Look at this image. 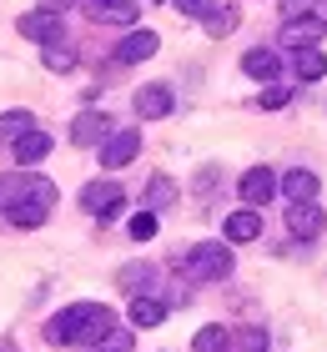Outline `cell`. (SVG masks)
Wrapping results in <instances>:
<instances>
[{
  "label": "cell",
  "mask_w": 327,
  "mask_h": 352,
  "mask_svg": "<svg viewBox=\"0 0 327 352\" xmlns=\"http://www.w3.org/2000/svg\"><path fill=\"white\" fill-rule=\"evenodd\" d=\"M287 10H292V15H302V10H307V0H287Z\"/></svg>",
  "instance_id": "obj_32"
},
{
  "label": "cell",
  "mask_w": 327,
  "mask_h": 352,
  "mask_svg": "<svg viewBox=\"0 0 327 352\" xmlns=\"http://www.w3.org/2000/svg\"><path fill=\"white\" fill-rule=\"evenodd\" d=\"M237 191H242V201H247V206H267V201L277 197V176H272L267 166H252V171L237 182Z\"/></svg>",
  "instance_id": "obj_9"
},
{
  "label": "cell",
  "mask_w": 327,
  "mask_h": 352,
  "mask_svg": "<svg viewBox=\"0 0 327 352\" xmlns=\"http://www.w3.org/2000/svg\"><path fill=\"white\" fill-rule=\"evenodd\" d=\"M25 131H36V116H30V111H6V116H0V141H15Z\"/></svg>",
  "instance_id": "obj_23"
},
{
  "label": "cell",
  "mask_w": 327,
  "mask_h": 352,
  "mask_svg": "<svg viewBox=\"0 0 327 352\" xmlns=\"http://www.w3.org/2000/svg\"><path fill=\"white\" fill-rule=\"evenodd\" d=\"M45 156H51V136H45V131L15 136V162H21V166H36V162H45Z\"/></svg>",
  "instance_id": "obj_16"
},
{
  "label": "cell",
  "mask_w": 327,
  "mask_h": 352,
  "mask_svg": "<svg viewBox=\"0 0 327 352\" xmlns=\"http://www.w3.org/2000/svg\"><path fill=\"white\" fill-rule=\"evenodd\" d=\"M0 352H15V347H10V342H0Z\"/></svg>",
  "instance_id": "obj_33"
},
{
  "label": "cell",
  "mask_w": 327,
  "mask_h": 352,
  "mask_svg": "<svg viewBox=\"0 0 327 352\" xmlns=\"http://www.w3.org/2000/svg\"><path fill=\"white\" fill-rule=\"evenodd\" d=\"M191 352H226V327H202L196 332Z\"/></svg>",
  "instance_id": "obj_25"
},
{
  "label": "cell",
  "mask_w": 327,
  "mask_h": 352,
  "mask_svg": "<svg viewBox=\"0 0 327 352\" xmlns=\"http://www.w3.org/2000/svg\"><path fill=\"white\" fill-rule=\"evenodd\" d=\"M176 267L187 272L196 282H222L226 272H232V247H217V242H202V247H187Z\"/></svg>",
  "instance_id": "obj_3"
},
{
  "label": "cell",
  "mask_w": 327,
  "mask_h": 352,
  "mask_svg": "<svg viewBox=\"0 0 327 352\" xmlns=\"http://www.w3.org/2000/svg\"><path fill=\"white\" fill-rule=\"evenodd\" d=\"M41 60H45V71L65 76V71L76 66V51H71V45H65V41H51V45H45V51H41Z\"/></svg>",
  "instance_id": "obj_21"
},
{
  "label": "cell",
  "mask_w": 327,
  "mask_h": 352,
  "mask_svg": "<svg viewBox=\"0 0 327 352\" xmlns=\"http://www.w3.org/2000/svg\"><path fill=\"white\" fill-rule=\"evenodd\" d=\"M91 352H131V327H111L106 338H96Z\"/></svg>",
  "instance_id": "obj_24"
},
{
  "label": "cell",
  "mask_w": 327,
  "mask_h": 352,
  "mask_svg": "<svg viewBox=\"0 0 327 352\" xmlns=\"http://www.w3.org/2000/svg\"><path fill=\"white\" fill-rule=\"evenodd\" d=\"M131 236H136V242H151V236H156V212L131 217Z\"/></svg>",
  "instance_id": "obj_28"
},
{
  "label": "cell",
  "mask_w": 327,
  "mask_h": 352,
  "mask_svg": "<svg viewBox=\"0 0 327 352\" xmlns=\"http://www.w3.org/2000/svg\"><path fill=\"white\" fill-rule=\"evenodd\" d=\"M156 45H161V36L156 30H131V36L116 45V60L121 66H136V60H151L156 56Z\"/></svg>",
  "instance_id": "obj_11"
},
{
  "label": "cell",
  "mask_w": 327,
  "mask_h": 352,
  "mask_svg": "<svg viewBox=\"0 0 327 352\" xmlns=\"http://www.w3.org/2000/svg\"><path fill=\"white\" fill-rule=\"evenodd\" d=\"M287 232L297 236V242H317V232H322V206L292 201V206H287Z\"/></svg>",
  "instance_id": "obj_8"
},
{
  "label": "cell",
  "mask_w": 327,
  "mask_h": 352,
  "mask_svg": "<svg viewBox=\"0 0 327 352\" xmlns=\"http://www.w3.org/2000/svg\"><path fill=\"white\" fill-rule=\"evenodd\" d=\"M136 151H141V131H111L106 141H101V166L106 171H116V166H131L136 162Z\"/></svg>",
  "instance_id": "obj_6"
},
{
  "label": "cell",
  "mask_w": 327,
  "mask_h": 352,
  "mask_svg": "<svg viewBox=\"0 0 327 352\" xmlns=\"http://www.w3.org/2000/svg\"><path fill=\"white\" fill-rule=\"evenodd\" d=\"M156 282V267L151 262H126L121 272H116V287L121 292H131V297H146V287Z\"/></svg>",
  "instance_id": "obj_13"
},
{
  "label": "cell",
  "mask_w": 327,
  "mask_h": 352,
  "mask_svg": "<svg viewBox=\"0 0 327 352\" xmlns=\"http://www.w3.org/2000/svg\"><path fill=\"white\" fill-rule=\"evenodd\" d=\"M176 201V182H167V176H156L151 191H146V206H171Z\"/></svg>",
  "instance_id": "obj_27"
},
{
  "label": "cell",
  "mask_w": 327,
  "mask_h": 352,
  "mask_svg": "<svg viewBox=\"0 0 327 352\" xmlns=\"http://www.w3.org/2000/svg\"><path fill=\"white\" fill-rule=\"evenodd\" d=\"M15 30H21L25 41H41V45L65 41V21H61V15H51V10H30V15H21V21H15Z\"/></svg>",
  "instance_id": "obj_7"
},
{
  "label": "cell",
  "mask_w": 327,
  "mask_h": 352,
  "mask_svg": "<svg viewBox=\"0 0 327 352\" xmlns=\"http://www.w3.org/2000/svg\"><path fill=\"white\" fill-rule=\"evenodd\" d=\"M292 66H297V76H302V81H317V76H327V56L317 51V45H307V51H297V56H292Z\"/></svg>",
  "instance_id": "obj_20"
},
{
  "label": "cell",
  "mask_w": 327,
  "mask_h": 352,
  "mask_svg": "<svg viewBox=\"0 0 327 352\" xmlns=\"http://www.w3.org/2000/svg\"><path fill=\"white\" fill-rule=\"evenodd\" d=\"M182 15H191V21H207V10H211V0H171Z\"/></svg>",
  "instance_id": "obj_30"
},
{
  "label": "cell",
  "mask_w": 327,
  "mask_h": 352,
  "mask_svg": "<svg viewBox=\"0 0 327 352\" xmlns=\"http://www.w3.org/2000/svg\"><path fill=\"white\" fill-rule=\"evenodd\" d=\"M252 236H262V217L252 206H242V212L226 217V242H252Z\"/></svg>",
  "instance_id": "obj_17"
},
{
  "label": "cell",
  "mask_w": 327,
  "mask_h": 352,
  "mask_svg": "<svg viewBox=\"0 0 327 352\" xmlns=\"http://www.w3.org/2000/svg\"><path fill=\"white\" fill-rule=\"evenodd\" d=\"M161 317H167V302H156V297H131V327H161Z\"/></svg>",
  "instance_id": "obj_19"
},
{
  "label": "cell",
  "mask_w": 327,
  "mask_h": 352,
  "mask_svg": "<svg viewBox=\"0 0 327 352\" xmlns=\"http://www.w3.org/2000/svg\"><path fill=\"white\" fill-rule=\"evenodd\" d=\"M226 352H267V327H242L237 338H226Z\"/></svg>",
  "instance_id": "obj_22"
},
{
  "label": "cell",
  "mask_w": 327,
  "mask_h": 352,
  "mask_svg": "<svg viewBox=\"0 0 327 352\" xmlns=\"http://www.w3.org/2000/svg\"><path fill=\"white\" fill-rule=\"evenodd\" d=\"M242 71H247L252 81H277V76H282V56L277 51H247L242 56Z\"/></svg>",
  "instance_id": "obj_15"
},
{
  "label": "cell",
  "mask_w": 327,
  "mask_h": 352,
  "mask_svg": "<svg viewBox=\"0 0 327 352\" xmlns=\"http://www.w3.org/2000/svg\"><path fill=\"white\" fill-rule=\"evenodd\" d=\"M71 6H76V0H41V10H51V15H65Z\"/></svg>",
  "instance_id": "obj_31"
},
{
  "label": "cell",
  "mask_w": 327,
  "mask_h": 352,
  "mask_svg": "<svg viewBox=\"0 0 327 352\" xmlns=\"http://www.w3.org/2000/svg\"><path fill=\"white\" fill-rule=\"evenodd\" d=\"M56 206V186L36 171H10L0 176V212H6L10 227H45Z\"/></svg>",
  "instance_id": "obj_1"
},
{
  "label": "cell",
  "mask_w": 327,
  "mask_h": 352,
  "mask_svg": "<svg viewBox=\"0 0 327 352\" xmlns=\"http://www.w3.org/2000/svg\"><path fill=\"white\" fill-rule=\"evenodd\" d=\"M237 30V10H207V36H232Z\"/></svg>",
  "instance_id": "obj_26"
},
{
  "label": "cell",
  "mask_w": 327,
  "mask_h": 352,
  "mask_svg": "<svg viewBox=\"0 0 327 352\" xmlns=\"http://www.w3.org/2000/svg\"><path fill=\"white\" fill-rule=\"evenodd\" d=\"M111 327H116V312H111L106 302H71L65 312H56L51 322H45V342L51 347H91L96 338H106Z\"/></svg>",
  "instance_id": "obj_2"
},
{
  "label": "cell",
  "mask_w": 327,
  "mask_h": 352,
  "mask_svg": "<svg viewBox=\"0 0 327 352\" xmlns=\"http://www.w3.org/2000/svg\"><path fill=\"white\" fill-rule=\"evenodd\" d=\"M327 36V21H322V15H292V21L282 25V36H277V41H282V45H292V51H307V45H317Z\"/></svg>",
  "instance_id": "obj_5"
},
{
  "label": "cell",
  "mask_w": 327,
  "mask_h": 352,
  "mask_svg": "<svg viewBox=\"0 0 327 352\" xmlns=\"http://www.w3.org/2000/svg\"><path fill=\"white\" fill-rule=\"evenodd\" d=\"M287 96H292L287 86H272V91H262V96H257V106H262V111H277V106H287Z\"/></svg>",
  "instance_id": "obj_29"
},
{
  "label": "cell",
  "mask_w": 327,
  "mask_h": 352,
  "mask_svg": "<svg viewBox=\"0 0 327 352\" xmlns=\"http://www.w3.org/2000/svg\"><path fill=\"white\" fill-rule=\"evenodd\" d=\"M121 201H126V197H121V186H116V182H106V176H96V182L81 186V206H86L91 217H106V221H111V217L121 212Z\"/></svg>",
  "instance_id": "obj_4"
},
{
  "label": "cell",
  "mask_w": 327,
  "mask_h": 352,
  "mask_svg": "<svg viewBox=\"0 0 327 352\" xmlns=\"http://www.w3.org/2000/svg\"><path fill=\"white\" fill-rule=\"evenodd\" d=\"M136 116H146V121L171 116V91L167 86H141L136 91Z\"/></svg>",
  "instance_id": "obj_12"
},
{
  "label": "cell",
  "mask_w": 327,
  "mask_h": 352,
  "mask_svg": "<svg viewBox=\"0 0 327 352\" xmlns=\"http://www.w3.org/2000/svg\"><path fill=\"white\" fill-rule=\"evenodd\" d=\"M136 0H91V15L106 25H136Z\"/></svg>",
  "instance_id": "obj_14"
},
{
  "label": "cell",
  "mask_w": 327,
  "mask_h": 352,
  "mask_svg": "<svg viewBox=\"0 0 327 352\" xmlns=\"http://www.w3.org/2000/svg\"><path fill=\"white\" fill-rule=\"evenodd\" d=\"M282 191L292 201H317V191H322V182H317V171H287V182H282Z\"/></svg>",
  "instance_id": "obj_18"
},
{
  "label": "cell",
  "mask_w": 327,
  "mask_h": 352,
  "mask_svg": "<svg viewBox=\"0 0 327 352\" xmlns=\"http://www.w3.org/2000/svg\"><path fill=\"white\" fill-rule=\"evenodd\" d=\"M106 136H111V116H101V111H81V116L71 121V141L76 146H101Z\"/></svg>",
  "instance_id": "obj_10"
}]
</instances>
